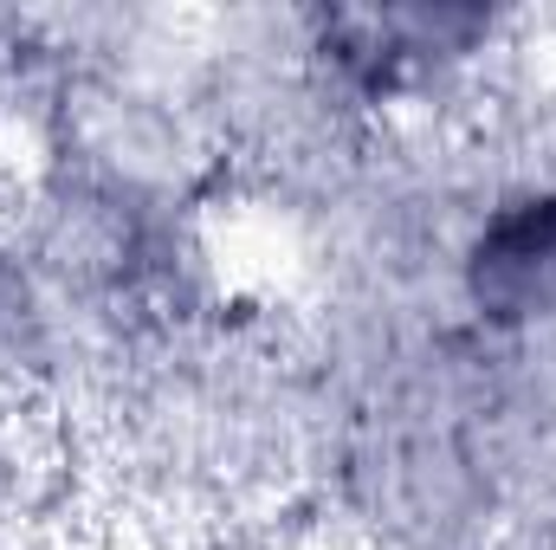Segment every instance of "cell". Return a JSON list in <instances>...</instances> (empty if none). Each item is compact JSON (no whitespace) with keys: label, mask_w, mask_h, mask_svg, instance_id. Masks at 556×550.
I'll list each match as a JSON object with an SVG mask.
<instances>
[{"label":"cell","mask_w":556,"mask_h":550,"mask_svg":"<svg viewBox=\"0 0 556 550\" xmlns=\"http://www.w3.org/2000/svg\"><path fill=\"white\" fill-rule=\"evenodd\" d=\"M492 39V13L459 7H337L311 20L317 65L363 104H395L427 91L446 65Z\"/></svg>","instance_id":"1"},{"label":"cell","mask_w":556,"mask_h":550,"mask_svg":"<svg viewBox=\"0 0 556 550\" xmlns=\"http://www.w3.org/2000/svg\"><path fill=\"white\" fill-rule=\"evenodd\" d=\"M459 298L498 337L556 330V188L518 182L505 188L459 240Z\"/></svg>","instance_id":"2"}]
</instances>
